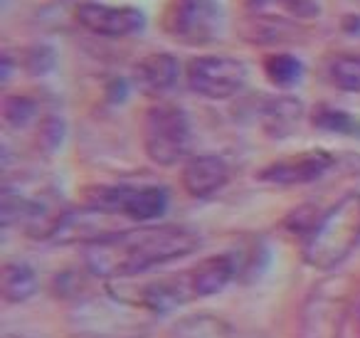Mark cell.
Instances as JSON below:
<instances>
[{"instance_id": "1", "label": "cell", "mask_w": 360, "mask_h": 338, "mask_svg": "<svg viewBox=\"0 0 360 338\" xmlns=\"http://www.w3.org/2000/svg\"><path fill=\"white\" fill-rule=\"evenodd\" d=\"M198 247L200 234L186 225H143L84 244V264L94 277L119 282L188 257Z\"/></svg>"}, {"instance_id": "12", "label": "cell", "mask_w": 360, "mask_h": 338, "mask_svg": "<svg viewBox=\"0 0 360 338\" xmlns=\"http://www.w3.org/2000/svg\"><path fill=\"white\" fill-rule=\"evenodd\" d=\"M178 77H180V65L168 52L148 55L136 62L134 67V84L148 96H160L165 92H170L178 84Z\"/></svg>"}, {"instance_id": "24", "label": "cell", "mask_w": 360, "mask_h": 338, "mask_svg": "<svg viewBox=\"0 0 360 338\" xmlns=\"http://www.w3.org/2000/svg\"><path fill=\"white\" fill-rule=\"evenodd\" d=\"M343 32H348V35H358L360 32V18L358 15L343 18Z\"/></svg>"}, {"instance_id": "22", "label": "cell", "mask_w": 360, "mask_h": 338, "mask_svg": "<svg viewBox=\"0 0 360 338\" xmlns=\"http://www.w3.org/2000/svg\"><path fill=\"white\" fill-rule=\"evenodd\" d=\"M62 141H65V121L55 114L40 119V124H37V146L45 154H55L62 146Z\"/></svg>"}, {"instance_id": "20", "label": "cell", "mask_w": 360, "mask_h": 338, "mask_svg": "<svg viewBox=\"0 0 360 338\" xmlns=\"http://www.w3.org/2000/svg\"><path fill=\"white\" fill-rule=\"evenodd\" d=\"M37 114V101L25 94H11L3 99V119L11 124L13 129H22L27 126Z\"/></svg>"}, {"instance_id": "8", "label": "cell", "mask_w": 360, "mask_h": 338, "mask_svg": "<svg viewBox=\"0 0 360 338\" xmlns=\"http://www.w3.org/2000/svg\"><path fill=\"white\" fill-rule=\"evenodd\" d=\"M77 23L84 30L101 37H129L146 27L143 11L134 6H104V3H82L77 6Z\"/></svg>"}, {"instance_id": "15", "label": "cell", "mask_w": 360, "mask_h": 338, "mask_svg": "<svg viewBox=\"0 0 360 338\" xmlns=\"http://www.w3.org/2000/svg\"><path fill=\"white\" fill-rule=\"evenodd\" d=\"M37 292V274L27 262H8L0 269V296L8 303H22Z\"/></svg>"}, {"instance_id": "5", "label": "cell", "mask_w": 360, "mask_h": 338, "mask_svg": "<svg viewBox=\"0 0 360 338\" xmlns=\"http://www.w3.org/2000/svg\"><path fill=\"white\" fill-rule=\"evenodd\" d=\"M225 27L220 0H170L163 15V30L183 45H207Z\"/></svg>"}, {"instance_id": "21", "label": "cell", "mask_w": 360, "mask_h": 338, "mask_svg": "<svg viewBox=\"0 0 360 338\" xmlns=\"http://www.w3.org/2000/svg\"><path fill=\"white\" fill-rule=\"evenodd\" d=\"M57 65V52L50 45H32L22 52V70L30 77H45Z\"/></svg>"}, {"instance_id": "7", "label": "cell", "mask_w": 360, "mask_h": 338, "mask_svg": "<svg viewBox=\"0 0 360 338\" xmlns=\"http://www.w3.org/2000/svg\"><path fill=\"white\" fill-rule=\"evenodd\" d=\"M335 165V156L328 151H304V154L286 156V158L271 161L262 170H257V180L281 188H294V185H309L321 180Z\"/></svg>"}, {"instance_id": "18", "label": "cell", "mask_w": 360, "mask_h": 338, "mask_svg": "<svg viewBox=\"0 0 360 338\" xmlns=\"http://www.w3.org/2000/svg\"><path fill=\"white\" fill-rule=\"evenodd\" d=\"M175 338H237V331L222 318H215L210 313H198L188 316L173 328Z\"/></svg>"}, {"instance_id": "2", "label": "cell", "mask_w": 360, "mask_h": 338, "mask_svg": "<svg viewBox=\"0 0 360 338\" xmlns=\"http://www.w3.org/2000/svg\"><path fill=\"white\" fill-rule=\"evenodd\" d=\"M360 244V193H345L321 213L316 227L304 239V262L319 272H330Z\"/></svg>"}, {"instance_id": "10", "label": "cell", "mask_w": 360, "mask_h": 338, "mask_svg": "<svg viewBox=\"0 0 360 338\" xmlns=\"http://www.w3.org/2000/svg\"><path fill=\"white\" fill-rule=\"evenodd\" d=\"M230 180V168L220 156L202 154L193 156L186 161L183 170H180V183L191 198L207 200L212 195H217Z\"/></svg>"}, {"instance_id": "6", "label": "cell", "mask_w": 360, "mask_h": 338, "mask_svg": "<svg viewBox=\"0 0 360 338\" xmlns=\"http://www.w3.org/2000/svg\"><path fill=\"white\" fill-rule=\"evenodd\" d=\"M245 62L227 55H200L188 62V87L205 99H230L245 87Z\"/></svg>"}, {"instance_id": "14", "label": "cell", "mask_w": 360, "mask_h": 338, "mask_svg": "<svg viewBox=\"0 0 360 338\" xmlns=\"http://www.w3.org/2000/svg\"><path fill=\"white\" fill-rule=\"evenodd\" d=\"M247 13L269 20H314L321 15L319 0H245Z\"/></svg>"}, {"instance_id": "9", "label": "cell", "mask_w": 360, "mask_h": 338, "mask_svg": "<svg viewBox=\"0 0 360 338\" xmlns=\"http://www.w3.org/2000/svg\"><path fill=\"white\" fill-rule=\"evenodd\" d=\"M343 299V292H338L333 284H321L314 289L304 308L299 338H338L345 311Z\"/></svg>"}, {"instance_id": "13", "label": "cell", "mask_w": 360, "mask_h": 338, "mask_svg": "<svg viewBox=\"0 0 360 338\" xmlns=\"http://www.w3.org/2000/svg\"><path fill=\"white\" fill-rule=\"evenodd\" d=\"M304 116V104L296 96H271L259 109V126L269 139H289Z\"/></svg>"}, {"instance_id": "16", "label": "cell", "mask_w": 360, "mask_h": 338, "mask_svg": "<svg viewBox=\"0 0 360 338\" xmlns=\"http://www.w3.org/2000/svg\"><path fill=\"white\" fill-rule=\"evenodd\" d=\"M311 126L335 136H360V119L350 111L330 104H316L311 111Z\"/></svg>"}, {"instance_id": "23", "label": "cell", "mask_w": 360, "mask_h": 338, "mask_svg": "<svg viewBox=\"0 0 360 338\" xmlns=\"http://www.w3.org/2000/svg\"><path fill=\"white\" fill-rule=\"evenodd\" d=\"M319 218H321V213L314 208V205H301L299 210H294V213L284 220V227L291 230L294 234H304V239H306L311 230L316 227Z\"/></svg>"}, {"instance_id": "25", "label": "cell", "mask_w": 360, "mask_h": 338, "mask_svg": "<svg viewBox=\"0 0 360 338\" xmlns=\"http://www.w3.org/2000/svg\"><path fill=\"white\" fill-rule=\"evenodd\" d=\"M6 338H20V336H6Z\"/></svg>"}, {"instance_id": "3", "label": "cell", "mask_w": 360, "mask_h": 338, "mask_svg": "<svg viewBox=\"0 0 360 338\" xmlns=\"http://www.w3.org/2000/svg\"><path fill=\"white\" fill-rule=\"evenodd\" d=\"M141 136L150 163L168 168L186 158L191 149V119L175 104H153L143 116Z\"/></svg>"}, {"instance_id": "19", "label": "cell", "mask_w": 360, "mask_h": 338, "mask_svg": "<svg viewBox=\"0 0 360 338\" xmlns=\"http://www.w3.org/2000/svg\"><path fill=\"white\" fill-rule=\"evenodd\" d=\"M328 80L335 89L360 94V55H338L328 65Z\"/></svg>"}, {"instance_id": "11", "label": "cell", "mask_w": 360, "mask_h": 338, "mask_svg": "<svg viewBox=\"0 0 360 338\" xmlns=\"http://www.w3.org/2000/svg\"><path fill=\"white\" fill-rule=\"evenodd\" d=\"M188 274H191L195 299H205V296H212V294L222 292V289L240 274V259L230 252L212 254V257L200 259L195 267L188 269Z\"/></svg>"}, {"instance_id": "4", "label": "cell", "mask_w": 360, "mask_h": 338, "mask_svg": "<svg viewBox=\"0 0 360 338\" xmlns=\"http://www.w3.org/2000/svg\"><path fill=\"white\" fill-rule=\"evenodd\" d=\"M89 208L134 223H153L168 213L170 193L163 185H91L84 190Z\"/></svg>"}, {"instance_id": "17", "label": "cell", "mask_w": 360, "mask_h": 338, "mask_svg": "<svg viewBox=\"0 0 360 338\" xmlns=\"http://www.w3.org/2000/svg\"><path fill=\"white\" fill-rule=\"evenodd\" d=\"M262 70L264 77L276 87V89H291L301 82L304 77V65L299 57L289 55V52H274L262 60Z\"/></svg>"}]
</instances>
